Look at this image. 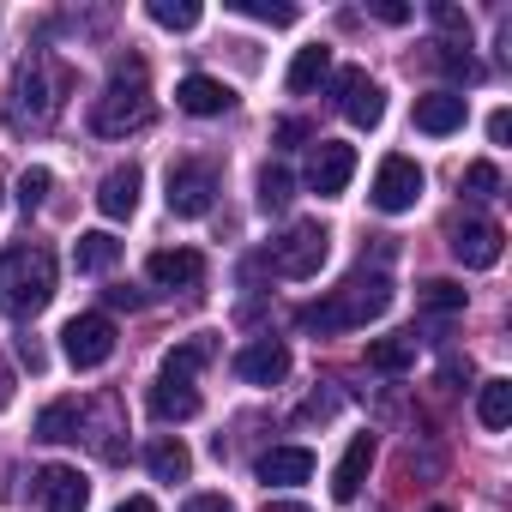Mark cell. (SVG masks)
Returning <instances> with one entry per match:
<instances>
[{"label": "cell", "instance_id": "1", "mask_svg": "<svg viewBox=\"0 0 512 512\" xmlns=\"http://www.w3.org/2000/svg\"><path fill=\"white\" fill-rule=\"evenodd\" d=\"M386 308H392V278H386V272H356V278L338 284L326 302H308L296 320H302V332L332 338V332H356V326L380 320Z\"/></svg>", "mask_w": 512, "mask_h": 512}, {"label": "cell", "instance_id": "26", "mask_svg": "<svg viewBox=\"0 0 512 512\" xmlns=\"http://www.w3.org/2000/svg\"><path fill=\"white\" fill-rule=\"evenodd\" d=\"M326 73H332V49H326V43H308V49H296V61H290V73H284V85L302 97V91H314Z\"/></svg>", "mask_w": 512, "mask_h": 512}, {"label": "cell", "instance_id": "37", "mask_svg": "<svg viewBox=\"0 0 512 512\" xmlns=\"http://www.w3.org/2000/svg\"><path fill=\"white\" fill-rule=\"evenodd\" d=\"M181 512H235V506H229V494H193Z\"/></svg>", "mask_w": 512, "mask_h": 512}, {"label": "cell", "instance_id": "13", "mask_svg": "<svg viewBox=\"0 0 512 512\" xmlns=\"http://www.w3.org/2000/svg\"><path fill=\"white\" fill-rule=\"evenodd\" d=\"M145 278H151L157 290H193V284L205 278V253H193V247H163V253H151V260H145Z\"/></svg>", "mask_w": 512, "mask_h": 512}, {"label": "cell", "instance_id": "35", "mask_svg": "<svg viewBox=\"0 0 512 512\" xmlns=\"http://www.w3.org/2000/svg\"><path fill=\"white\" fill-rule=\"evenodd\" d=\"M434 25H440L446 37H464V43H470V19H464L458 7H446V0H440V7H434Z\"/></svg>", "mask_w": 512, "mask_h": 512}, {"label": "cell", "instance_id": "43", "mask_svg": "<svg viewBox=\"0 0 512 512\" xmlns=\"http://www.w3.org/2000/svg\"><path fill=\"white\" fill-rule=\"evenodd\" d=\"M7 404H13V368L0 362V410H7Z\"/></svg>", "mask_w": 512, "mask_h": 512}, {"label": "cell", "instance_id": "39", "mask_svg": "<svg viewBox=\"0 0 512 512\" xmlns=\"http://www.w3.org/2000/svg\"><path fill=\"white\" fill-rule=\"evenodd\" d=\"M506 133H512V115H506V109H494V115H488V139H494V145H506Z\"/></svg>", "mask_w": 512, "mask_h": 512}, {"label": "cell", "instance_id": "22", "mask_svg": "<svg viewBox=\"0 0 512 512\" xmlns=\"http://www.w3.org/2000/svg\"><path fill=\"white\" fill-rule=\"evenodd\" d=\"M145 404H151L157 422H193V416H199V392H193V386H175V380H157Z\"/></svg>", "mask_w": 512, "mask_h": 512}, {"label": "cell", "instance_id": "41", "mask_svg": "<svg viewBox=\"0 0 512 512\" xmlns=\"http://www.w3.org/2000/svg\"><path fill=\"white\" fill-rule=\"evenodd\" d=\"M374 13H380L386 25H404V19H410V7H398V0H386V7H374Z\"/></svg>", "mask_w": 512, "mask_h": 512}, {"label": "cell", "instance_id": "29", "mask_svg": "<svg viewBox=\"0 0 512 512\" xmlns=\"http://www.w3.org/2000/svg\"><path fill=\"white\" fill-rule=\"evenodd\" d=\"M151 25H163V31H193L199 25V7H193V0H151Z\"/></svg>", "mask_w": 512, "mask_h": 512}, {"label": "cell", "instance_id": "23", "mask_svg": "<svg viewBox=\"0 0 512 512\" xmlns=\"http://www.w3.org/2000/svg\"><path fill=\"white\" fill-rule=\"evenodd\" d=\"M145 470H151L157 482H187V476H193V452H187L181 440H169V434H163V440H151V446H145Z\"/></svg>", "mask_w": 512, "mask_h": 512}, {"label": "cell", "instance_id": "18", "mask_svg": "<svg viewBox=\"0 0 512 512\" xmlns=\"http://www.w3.org/2000/svg\"><path fill=\"white\" fill-rule=\"evenodd\" d=\"M458 127H464V97H458V91H428V97H416V133L446 139V133H458Z\"/></svg>", "mask_w": 512, "mask_h": 512}, {"label": "cell", "instance_id": "12", "mask_svg": "<svg viewBox=\"0 0 512 512\" xmlns=\"http://www.w3.org/2000/svg\"><path fill=\"white\" fill-rule=\"evenodd\" d=\"M37 500L49 512H85L91 506V482L73 470V464H43L37 470Z\"/></svg>", "mask_w": 512, "mask_h": 512}, {"label": "cell", "instance_id": "24", "mask_svg": "<svg viewBox=\"0 0 512 512\" xmlns=\"http://www.w3.org/2000/svg\"><path fill=\"white\" fill-rule=\"evenodd\" d=\"M368 368H374V374H404V368H416V332L374 338V344H368Z\"/></svg>", "mask_w": 512, "mask_h": 512}, {"label": "cell", "instance_id": "14", "mask_svg": "<svg viewBox=\"0 0 512 512\" xmlns=\"http://www.w3.org/2000/svg\"><path fill=\"white\" fill-rule=\"evenodd\" d=\"M235 374H241L247 386H278V380L290 374V350H284L278 338H253V344L235 356Z\"/></svg>", "mask_w": 512, "mask_h": 512}, {"label": "cell", "instance_id": "32", "mask_svg": "<svg viewBox=\"0 0 512 512\" xmlns=\"http://www.w3.org/2000/svg\"><path fill=\"white\" fill-rule=\"evenodd\" d=\"M458 187H464L470 199H494V193H500V169H494V163L482 157V163H470V169L458 175Z\"/></svg>", "mask_w": 512, "mask_h": 512}, {"label": "cell", "instance_id": "9", "mask_svg": "<svg viewBox=\"0 0 512 512\" xmlns=\"http://www.w3.org/2000/svg\"><path fill=\"white\" fill-rule=\"evenodd\" d=\"M338 109H344L356 127H368V133L380 127V115H386V91L368 79V67H344V73H338Z\"/></svg>", "mask_w": 512, "mask_h": 512}, {"label": "cell", "instance_id": "15", "mask_svg": "<svg viewBox=\"0 0 512 512\" xmlns=\"http://www.w3.org/2000/svg\"><path fill=\"white\" fill-rule=\"evenodd\" d=\"M175 103H181L187 115H229V109H235V91H229L223 79H211V73H187V79L175 85Z\"/></svg>", "mask_w": 512, "mask_h": 512}, {"label": "cell", "instance_id": "40", "mask_svg": "<svg viewBox=\"0 0 512 512\" xmlns=\"http://www.w3.org/2000/svg\"><path fill=\"white\" fill-rule=\"evenodd\" d=\"M115 512H157V500H151V494H127Z\"/></svg>", "mask_w": 512, "mask_h": 512}, {"label": "cell", "instance_id": "8", "mask_svg": "<svg viewBox=\"0 0 512 512\" xmlns=\"http://www.w3.org/2000/svg\"><path fill=\"white\" fill-rule=\"evenodd\" d=\"M217 193V169L211 163H175L169 169V211L175 217H205Z\"/></svg>", "mask_w": 512, "mask_h": 512}, {"label": "cell", "instance_id": "7", "mask_svg": "<svg viewBox=\"0 0 512 512\" xmlns=\"http://www.w3.org/2000/svg\"><path fill=\"white\" fill-rule=\"evenodd\" d=\"M386 217H398V211H410L416 199H422V163L416 157H386L380 169H374V193H368Z\"/></svg>", "mask_w": 512, "mask_h": 512}, {"label": "cell", "instance_id": "19", "mask_svg": "<svg viewBox=\"0 0 512 512\" xmlns=\"http://www.w3.org/2000/svg\"><path fill=\"white\" fill-rule=\"evenodd\" d=\"M79 434H85V404H73V398L43 404V416H37V440L67 446V440H79Z\"/></svg>", "mask_w": 512, "mask_h": 512}, {"label": "cell", "instance_id": "33", "mask_svg": "<svg viewBox=\"0 0 512 512\" xmlns=\"http://www.w3.org/2000/svg\"><path fill=\"white\" fill-rule=\"evenodd\" d=\"M49 187H55V175H49V169H25V175H19V205H25V211H37V205L49 199Z\"/></svg>", "mask_w": 512, "mask_h": 512}, {"label": "cell", "instance_id": "16", "mask_svg": "<svg viewBox=\"0 0 512 512\" xmlns=\"http://www.w3.org/2000/svg\"><path fill=\"white\" fill-rule=\"evenodd\" d=\"M139 187H145L139 163L109 169V175H103V187H97V211H103V217H133V211H139Z\"/></svg>", "mask_w": 512, "mask_h": 512}, {"label": "cell", "instance_id": "2", "mask_svg": "<svg viewBox=\"0 0 512 512\" xmlns=\"http://www.w3.org/2000/svg\"><path fill=\"white\" fill-rule=\"evenodd\" d=\"M151 115H157V103H151V73H145V61H139V55L115 61L103 97L91 103V127H97L103 139H127V133L151 127Z\"/></svg>", "mask_w": 512, "mask_h": 512}, {"label": "cell", "instance_id": "10", "mask_svg": "<svg viewBox=\"0 0 512 512\" xmlns=\"http://www.w3.org/2000/svg\"><path fill=\"white\" fill-rule=\"evenodd\" d=\"M350 175H356V145L320 139V145H314V157H308V187H314L320 199H338V193L350 187Z\"/></svg>", "mask_w": 512, "mask_h": 512}, {"label": "cell", "instance_id": "27", "mask_svg": "<svg viewBox=\"0 0 512 512\" xmlns=\"http://www.w3.org/2000/svg\"><path fill=\"white\" fill-rule=\"evenodd\" d=\"M476 422L494 428V434L512 422V380H482V392H476Z\"/></svg>", "mask_w": 512, "mask_h": 512}, {"label": "cell", "instance_id": "45", "mask_svg": "<svg viewBox=\"0 0 512 512\" xmlns=\"http://www.w3.org/2000/svg\"><path fill=\"white\" fill-rule=\"evenodd\" d=\"M428 512H446V506H428Z\"/></svg>", "mask_w": 512, "mask_h": 512}, {"label": "cell", "instance_id": "36", "mask_svg": "<svg viewBox=\"0 0 512 512\" xmlns=\"http://www.w3.org/2000/svg\"><path fill=\"white\" fill-rule=\"evenodd\" d=\"M19 362H25L31 374H43V368H49V356H43V344H37V338H19Z\"/></svg>", "mask_w": 512, "mask_h": 512}, {"label": "cell", "instance_id": "6", "mask_svg": "<svg viewBox=\"0 0 512 512\" xmlns=\"http://www.w3.org/2000/svg\"><path fill=\"white\" fill-rule=\"evenodd\" d=\"M61 350L73 368H103L115 356V320L109 314H73L61 326Z\"/></svg>", "mask_w": 512, "mask_h": 512}, {"label": "cell", "instance_id": "25", "mask_svg": "<svg viewBox=\"0 0 512 512\" xmlns=\"http://www.w3.org/2000/svg\"><path fill=\"white\" fill-rule=\"evenodd\" d=\"M115 260H121V241H115L109 229H91V235H79V247H73V266L91 272V278H103Z\"/></svg>", "mask_w": 512, "mask_h": 512}, {"label": "cell", "instance_id": "21", "mask_svg": "<svg viewBox=\"0 0 512 512\" xmlns=\"http://www.w3.org/2000/svg\"><path fill=\"white\" fill-rule=\"evenodd\" d=\"M211 356H217V344H211V338H187V344H175V350L163 356V374H157V380L193 386V374H199V368H205Z\"/></svg>", "mask_w": 512, "mask_h": 512}, {"label": "cell", "instance_id": "5", "mask_svg": "<svg viewBox=\"0 0 512 512\" xmlns=\"http://www.w3.org/2000/svg\"><path fill=\"white\" fill-rule=\"evenodd\" d=\"M326 247H332L326 223H290V229L266 247V266H272L278 278H314V272L326 266Z\"/></svg>", "mask_w": 512, "mask_h": 512}, {"label": "cell", "instance_id": "42", "mask_svg": "<svg viewBox=\"0 0 512 512\" xmlns=\"http://www.w3.org/2000/svg\"><path fill=\"white\" fill-rule=\"evenodd\" d=\"M296 139H308V127H302V121H284V127H278V145H296Z\"/></svg>", "mask_w": 512, "mask_h": 512}, {"label": "cell", "instance_id": "34", "mask_svg": "<svg viewBox=\"0 0 512 512\" xmlns=\"http://www.w3.org/2000/svg\"><path fill=\"white\" fill-rule=\"evenodd\" d=\"M235 13L260 19V25H296V19H302L296 7H266V0H235Z\"/></svg>", "mask_w": 512, "mask_h": 512}, {"label": "cell", "instance_id": "11", "mask_svg": "<svg viewBox=\"0 0 512 512\" xmlns=\"http://www.w3.org/2000/svg\"><path fill=\"white\" fill-rule=\"evenodd\" d=\"M500 247H506V235H500V223H488V217H470V223L452 229V253H458V266H470V272L500 266Z\"/></svg>", "mask_w": 512, "mask_h": 512}, {"label": "cell", "instance_id": "44", "mask_svg": "<svg viewBox=\"0 0 512 512\" xmlns=\"http://www.w3.org/2000/svg\"><path fill=\"white\" fill-rule=\"evenodd\" d=\"M266 512H308V506H302V500H272Z\"/></svg>", "mask_w": 512, "mask_h": 512}, {"label": "cell", "instance_id": "3", "mask_svg": "<svg viewBox=\"0 0 512 512\" xmlns=\"http://www.w3.org/2000/svg\"><path fill=\"white\" fill-rule=\"evenodd\" d=\"M55 302V253L25 241V247H7L0 253V314L13 320H31Z\"/></svg>", "mask_w": 512, "mask_h": 512}, {"label": "cell", "instance_id": "30", "mask_svg": "<svg viewBox=\"0 0 512 512\" xmlns=\"http://www.w3.org/2000/svg\"><path fill=\"white\" fill-rule=\"evenodd\" d=\"M290 199H296L290 169H278V163H272V169H260V205H266V211H284Z\"/></svg>", "mask_w": 512, "mask_h": 512}, {"label": "cell", "instance_id": "4", "mask_svg": "<svg viewBox=\"0 0 512 512\" xmlns=\"http://www.w3.org/2000/svg\"><path fill=\"white\" fill-rule=\"evenodd\" d=\"M67 91H73V73H67L55 55H31V61L19 67V79H13V109H7V121H13V127H49V121L61 115Z\"/></svg>", "mask_w": 512, "mask_h": 512}, {"label": "cell", "instance_id": "20", "mask_svg": "<svg viewBox=\"0 0 512 512\" xmlns=\"http://www.w3.org/2000/svg\"><path fill=\"white\" fill-rule=\"evenodd\" d=\"M308 476H314V452H308V446H272V452L260 458V482L290 488V482H308Z\"/></svg>", "mask_w": 512, "mask_h": 512}, {"label": "cell", "instance_id": "31", "mask_svg": "<svg viewBox=\"0 0 512 512\" xmlns=\"http://www.w3.org/2000/svg\"><path fill=\"white\" fill-rule=\"evenodd\" d=\"M416 302H422L428 314H458V308H464V290L446 284V278H428V284L416 290Z\"/></svg>", "mask_w": 512, "mask_h": 512}, {"label": "cell", "instance_id": "17", "mask_svg": "<svg viewBox=\"0 0 512 512\" xmlns=\"http://www.w3.org/2000/svg\"><path fill=\"white\" fill-rule=\"evenodd\" d=\"M368 470H374V434H356V440L344 446L338 470H332V500H356L362 482H368Z\"/></svg>", "mask_w": 512, "mask_h": 512}, {"label": "cell", "instance_id": "38", "mask_svg": "<svg viewBox=\"0 0 512 512\" xmlns=\"http://www.w3.org/2000/svg\"><path fill=\"white\" fill-rule=\"evenodd\" d=\"M109 308H145V290H133V284H115V290H109Z\"/></svg>", "mask_w": 512, "mask_h": 512}, {"label": "cell", "instance_id": "28", "mask_svg": "<svg viewBox=\"0 0 512 512\" xmlns=\"http://www.w3.org/2000/svg\"><path fill=\"white\" fill-rule=\"evenodd\" d=\"M434 67H440L446 79H458V85H476V79H482V61H476L470 49H458V43H434Z\"/></svg>", "mask_w": 512, "mask_h": 512}]
</instances>
